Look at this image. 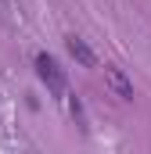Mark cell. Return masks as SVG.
Returning <instances> with one entry per match:
<instances>
[{"label": "cell", "instance_id": "cell-3", "mask_svg": "<svg viewBox=\"0 0 151 154\" xmlns=\"http://www.w3.org/2000/svg\"><path fill=\"white\" fill-rule=\"evenodd\" d=\"M69 54H72L76 61L83 65V68H97V54L86 47V39H79V36H69Z\"/></svg>", "mask_w": 151, "mask_h": 154}, {"label": "cell", "instance_id": "cell-1", "mask_svg": "<svg viewBox=\"0 0 151 154\" xmlns=\"http://www.w3.org/2000/svg\"><path fill=\"white\" fill-rule=\"evenodd\" d=\"M36 72H40V79L47 82V90H50L54 97H65V75H61V68H58L54 57L36 54Z\"/></svg>", "mask_w": 151, "mask_h": 154}, {"label": "cell", "instance_id": "cell-2", "mask_svg": "<svg viewBox=\"0 0 151 154\" xmlns=\"http://www.w3.org/2000/svg\"><path fill=\"white\" fill-rule=\"evenodd\" d=\"M104 79H108V86L115 90V97H122V100H133V82L126 79V72H122V68L104 65Z\"/></svg>", "mask_w": 151, "mask_h": 154}]
</instances>
